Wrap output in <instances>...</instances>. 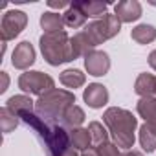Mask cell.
Wrapping results in <instances>:
<instances>
[{
    "label": "cell",
    "instance_id": "10",
    "mask_svg": "<svg viewBox=\"0 0 156 156\" xmlns=\"http://www.w3.org/2000/svg\"><path fill=\"white\" fill-rule=\"evenodd\" d=\"M83 99L90 108H103L108 103V90L101 83H92L85 88Z\"/></svg>",
    "mask_w": 156,
    "mask_h": 156
},
{
    "label": "cell",
    "instance_id": "23",
    "mask_svg": "<svg viewBox=\"0 0 156 156\" xmlns=\"http://www.w3.org/2000/svg\"><path fill=\"white\" fill-rule=\"evenodd\" d=\"M138 140H140V145H141V149H143L145 152H154V151H156V132H154L147 123H143V125L140 127V136H138Z\"/></svg>",
    "mask_w": 156,
    "mask_h": 156
},
{
    "label": "cell",
    "instance_id": "26",
    "mask_svg": "<svg viewBox=\"0 0 156 156\" xmlns=\"http://www.w3.org/2000/svg\"><path fill=\"white\" fill-rule=\"evenodd\" d=\"M0 77H2V85H0V94H4L9 87V75L8 72H0Z\"/></svg>",
    "mask_w": 156,
    "mask_h": 156
},
{
    "label": "cell",
    "instance_id": "19",
    "mask_svg": "<svg viewBox=\"0 0 156 156\" xmlns=\"http://www.w3.org/2000/svg\"><path fill=\"white\" fill-rule=\"evenodd\" d=\"M130 39L138 44H151L156 41V28L151 24H138L130 31Z\"/></svg>",
    "mask_w": 156,
    "mask_h": 156
},
{
    "label": "cell",
    "instance_id": "5",
    "mask_svg": "<svg viewBox=\"0 0 156 156\" xmlns=\"http://www.w3.org/2000/svg\"><path fill=\"white\" fill-rule=\"evenodd\" d=\"M83 31L87 33V37L92 42V46L96 48V46L103 44L105 41L116 37L121 31V22H119V19L116 15L107 13L103 19H98V20H92L90 24H87Z\"/></svg>",
    "mask_w": 156,
    "mask_h": 156
},
{
    "label": "cell",
    "instance_id": "6",
    "mask_svg": "<svg viewBox=\"0 0 156 156\" xmlns=\"http://www.w3.org/2000/svg\"><path fill=\"white\" fill-rule=\"evenodd\" d=\"M19 88L26 94H33V96L41 98L55 88V81L48 73H42L37 70H28V72L20 73V77H19Z\"/></svg>",
    "mask_w": 156,
    "mask_h": 156
},
{
    "label": "cell",
    "instance_id": "21",
    "mask_svg": "<svg viewBox=\"0 0 156 156\" xmlns=\"http://www.w3.org/2000/svg\"><path fill=\"white\" fill-rule=\"evenodd\" d=\"M75 4L81 8V11L87 15V19L92 17L96 20L103 19L107 15V9H108V4H103V2H75Z\"/></svg>",
    "mask_w": 156,
    "mask_h": 156
},
{
    "label": "cell",
    "instance_id": "14",
    "mask_svg": "<svg viewBox=\"0 0 156 156\" xmlns=\"http://www.w3.org/2000/svg\"><path fill=\"white\" fill-rule=\"evenodd\" d=\"M41 28L44 30V33L64 31V19H62V15H59L55 11H46L41 15Z\"/></svg>",
    "mask_w": 156,
    "mask_h": 156
},
{
    "label": "cell",
    "instance_id": "25",
    "mask_svg": "<svg viewBox=\"0 0 156 156\" xmlns=\"http://www.w3.org/2000/svg\"><path fill=\"white\" fill-rule=\"evenodd\" d=\"M19 121H20V118H19L15 112H11L8 107H2V108H0V125H2V132H4V134H9V132L19 125Z\"/></svg>",
    "mask_w": 156,
    "mask_h": 156
},
{
    "label": "cell",
    "instance_id": "2",
    "mask_svg": "<svg viewBox=\"0 0 156 156\" xmlns=\"http://www.w3.org/2000/svg\"><path fill=\"white\" fill-rule=\"evenodd\" d=\"M103 123L108 129L112 141L121 149V151H132L134 141H136V129H138V118L118 107H110L103 114Z\"/></svg>",
    "mask_w": 156,
    "mask_h": 156
},
{
    "label": "cell",
    "instance_id": "28",
    "mask_svg": "<svg viewBox=\"0 0 156 156\" xmlns=\"http://www.w3.org/2000/svg\"><path fill=\"white\" fill-rule=\"evenodd\" d=\"M149 64H151L152 70H156V50H152V51L149 53Z\"/></svg>",
    "mask_w": 156,
    "mask_h": 156
},
{
    "label": "cell",
    "instance_id": "8",
    "mask_svg": "<svg viewBox=\"0 0 156 156\" xmlns=\"http://www.w3.org/2000/svg\"><path fill=\"white\" fill-rule=\"evenodd\" d=\"M85 68L88 75L94 77H103L110 70V57L103 50H92L85 55Z\"/></svg>",
    "mask_w": 156,
    "mask_h": 156
},
{
    "label": "cell",
    "instance_id": "18",
    "mask_svg": "<svg viewBox=\"0 0 156 156\" xmlns=\"http://www.w3.org/2000/svg\"><path fill=\"white\" fill-rule=\"evenodd\" d=\"M6 107L19 116L22 112H33L35 110V101L30 96H13L6 101Z\"/></svg>",
    "mask_w": 156,
    "mask_h": 156
},
{
    "label": "cell",
    "instance_id": "29",
    "mask_svg": "<svg viewBox=\"0 0 156 156\" xmlns=\"http://www.w3.org/2000/svg\"><path fill=\"white\" fill-rule=\"evenodd\" d=\"M81 156H99V152H98V149L94 147V149H88V151L81 152Z\"/></svg>",
    "mask_w": 156,
    "mask_h": 156
},
{
    "label": "cell",
    "instance_id": "17",
    "mask_svg": "<svg viewBox=\"0 0 156 156\" xmlns=\"http://www.w3.org/2000/svg\"><path fill=\"white\" fill-rule=\"evenodd\" d=\"M85 110L81 107H77V105H72L66 108V112L62 114V125L68 127V129H79L83 123H85Z\"/></svg>",
    "mask_w": 156,
    "mask_h": 156
},
{
    "label": "cell",
    "instance_id": "3",
    "mask_svg": "<svg viewBox=\"0 0 156 156\" xmlns=\"http://www.w3.org/2000/svg\"><path fill=\"white\" fill-rule=\"evenodd\" d=\"M72 105H75L73 92L64 88H53L35 101V114L50 123H57V119H62V114Z\"/></svg>",
    "mask_w": 156,
    "mask_h": 156
},
{
    "label": "cell",
    "instance_id": "13",
    "mask_svg": "<svg viewBox=\"0 0 156 156\" xmlns=\"http://www.w3.org/2000/svg\"><path fill=\"white\" fill-rule=\"evenodd\" d=\"M134 92L140 98H154L156 94V77L152 73H140L136 77V83H134Z\"/></svg>",
    "mask_w": 156,
    "mask_h": 156
},
{
    "label": "cell",
    "instance_id": "22",
    "mask_svg": "<svg viewBox=\"0 0 156 156\" xmlns=\"http://www.w3.org/2000/svg\"><path fill=\"white\" fill-rule=\"evenodd\" d=\"M88 132H90V138H92V147H99V145L107 143L108 136H110L108 129L103 127V123H99V121H90Z\"/></svg>",
    "mask_w": 156,
    "mask_h": 156
},
{
    "label": "cell",
    "instance_id": "16",
    "mask_svg": "<svg viewBox=\"0 0 156 156\" xmlns=\"http://www.w3.org/2000/svg\"><path fill=\"white\" fill-rule=\"evenodd\" d=\"M62 19H64V26H68V28H73V30H77V28H83L85 26V22H87V15L81 11V8L77 6L75 2L62 13Z\"/></svg>",
    "mask_w": 156,
    "mask_h": 156
},
{
    "label": "cell",
    "instance_id": "9",
    "mask_svg": "<svg viewBox=\"0 0 156 156\" xmlns=\"http://www.w3.org/2000/svg\"><path fill=\"white\" fill-rule=\"evenodd\" d=\"M35 62V48L30 41H22L15 46L13 53H11V64L17 70H26Z\"/></svg>",
    "mask_w": 156,
    "mask_h": 156
},
{
    "label": "cell",
    "instance_id": "24",
    "mask_svg": "<svg viewBox=\"0 0 156 156\" xmlns=\"http://www.w3.org/2000/svg\"><path fill=\"white\" fill-rule=\"evenodd\" d=\"M96 149H98L99 156H143L138 151H121L114 141H107V143H103Z\"/></svg>",
    "mask_w": 156,
    "mask_h": 156
},
{
    "label": "cell",
    "instance_id": "12",
    "mask_svg": "<svg viewBox=\"0 0 156 156\" xmlns=\"http://www.w3.org/2000/svg\"><path fill=\"white\" fill-rule=\"evenodd\" d=\"M136 110L140 118H143L145 123L156 132V98H141L136 105Z\"/></svg>",
    "mask_w": 156,
    "mask_h": 156
},
{
    "label": "cell",
    "instance_id": "15",
    "mask_svg": "<svg viewBox=\"0 0 156 156\" xmlns=\"http://www.w3.org/2000/svg\"><path fill=\"white\" fill-rule=\"evenodd\" d=\"M59 81H61L62 87L75 90V88H81V87L85 85L87 77H85V73H83L81 70H77V68H68V70H64V72L59 75Z\"/></svg>",
    "mask_w": 156,
    "mask_h": 156
},
{
    "label": "cell",
    "instance_id": "20",
    "mask_svg": "<svg viewBox=\"0 0 156 156\" xmlns=\"http://www.w3.org/2000/svg\"><path fill=\"white\" fill-rule=\"evenodd\" d=\"M70 140H72V145H73L77 151H81V152L92 149V138H90L88 129H83V127L72 129V130H70Z\"/></svg>",
    "mask_w": 156,
    "mask_h": 156
},
{
    "label": "cell",
    "instance_id": "4",
    "mask_svg": "<svg viewBox=\"0 0 156 156\" xmlns=\"http://www.w3.org/2000/svg\"><path fill=\"white\" fill-rule=\"evenodd\" d=\"M39 44L44 61L51 66H59L62 62H70L75 59L72 51V37H68L66 31L42 33Z\"/></svg>",
    "mask_w": 156,
    "mask_h": 156
},
{
    "label": "cell",
    "instance_id": "1",
    "mask_svg": "<svg viewBox=\"0 0 156 156\" xmlns=\"http://www.w3.org/2000/svg\"><path fill=\"white\" fill-rule=\"evenodd\" d=\"M19 118L39 134V138L46 147V156H77L79 151L72 145L70 132L64 127L50 123L41 116H37L35 112H22L19 114Z\"/></svg>",
    "mask_w": 156,
    "mask_h": 156
},
{
    "label": "cell",
    "instance_id": "27",
    "mask_svg": "<svg viewBox=\"0 0 156 156\" xmlns=\"http://www.w3.org/2000/svg\"><path fill=\"white\" fill-rule=\"evenodd\" d=\"M72 4H68V2H53V0H50L48 2V8H51V9H68Z\"/></svg>",
    "mask_w": 156,
    "mask_h": 156
},
{
    "label": "cell",
    "instance_id": "7",
    "mask_svg": "<svg viewBox=\"0 0 156 156\" xmlns=\"http://www.w3.org/2000/svg\"><path fill=\"white\" fill-rule=\"evenodd\" d=\"M28 24V15L20 9H11L2 15V22H0V35H2V42H8L22 33V30Z\"/></svg>",
    "mask_w": 156,
    "mask_h": 156
},
{
    "label": "cell",
    "instance_id": "11",
    "mask_svg": "<svg viewBox=\"0 0 156 156\" xmlns=\"http://www.w3.org/2000/svg\"><path fill=\"white\" fill-rule=\"evenodd\" d=\"M114 15L119 22H136L141 17V4L138 0H121L114 6Z\"/></svg>",
    "mask_w": 156,
    "mask_h": 156
}]
</instances>
